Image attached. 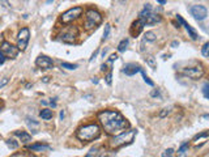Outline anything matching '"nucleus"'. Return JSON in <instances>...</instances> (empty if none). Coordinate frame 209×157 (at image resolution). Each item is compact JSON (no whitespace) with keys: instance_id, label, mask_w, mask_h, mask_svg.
<instances>
[{"instance_id":"38","label":"nucleus","mask_w":209,"mask_h":157,"mask_svg":"<svg viewBox=\"0 0 209 157\" xmlns=\"http://www.w3.org/2000/svg\"><path fill=\"white\" fill-rule=\"evenodd\" d=\"M7 83H8V77H4V78H3V81L0 83V88H3V86H4Z\"/></svg>"},{"instance_id":"21","label":"nucleus","mask_w":209,"mask_h":157,"mask_svg":"<svg viewBox=\"0 0 209 157\" xmlns=\"http://www.w3.org/2000/svg\"><path fill=\"white\" fill-rule=\"evenodd\" d=\"M144 38H145V41H148V42H154L157 38V35L154 34V31H146Z\"/></svg>"},{"instance_id":"1","label":"nucleus","mask_w":209,"mask_h":157,"mask_svg":"<svg viewBox=\"0 0 209 157\" xmlns=\"http://www.w3.org/2000/svg\"><path fill=\"white\" fill-rule=\"evenodd\" d=\"M98 120L102 128L110 135H118L129 126L128 120L116 110H103L98 113Z\"/></svg>"},{"instance_id":"35","label":"nucleus","mask_w":209,"mask_h":157,"mask_svg":"<svg viewBox=\"0 0 209 157\" xmlns=\"http://www.w3.org/2000/svg\"><path fill=\"white\" fill-rule=\"evenodd\" d=\"M118 59V55L116 54H111L110 55V58H109V62H114V60H116Z\"/></svg>"},{"instance_id":"22","label":"nucleus","mask_w":209,"mask_h":157,"mask_svg":"<svg viewBox=\"0 0 209 157\" xmlns=\"http://www.w3.org/2000/svg\"><path fill=\"white\" fill-rule=\"evenodd\" d=\"M145 60H146V64H148L149 67L152 68V69H156V68H157V63H156V60H154V58H153V56H148V58H145Z\"/></svg>"},{"instance_id":"24","label":"nucleus","mask_w":209,"mask_h":157,"mask_svg":"<svg viewBox=\"0 0 209 157\" xmlns=\"http://www.w3.org/2000/svg\"><path fill=\"white\" fill-rule=\"evenodd\" d=\"M208 131H204V132H201V133H197V135L193 138V141H197V140H200V139H206L208 138Z\"/></svg>"},{"instance_id":"18","label":"nucleus","mask_w":209,"mask_h":157,"mask_svg":"<svg viewBox=\"0 0 209 157\" xmlns=\"http://www.w3.org/2000/svg\"><path fill=\"white\" fill-rule=\"evenodd\" d=\"M39 115H41L42 119H44V120H50V119L52 118V110H50V109H43V110H41Z\"/></svg>"},{"instance_id":"2","label":"nucleus","mask_w":209,"mask_h":157,"mask_svg":"<svg viewBox=\"0 0 209 157\" xmlns=\"http://www.w3.org/2000/svg\"><path fill=\"white\" fill-rule=\"evenodd\" d=\"M76 136L81 141H93L101 136V127L98 124H96V123L82 126V127H80L77 130Z\"/></svg>"},{"instance_id":"16","label":"nucleus","mask_w":209,"mask_h":157,"mask_svg":"<svg viewBox=\"0 0 209 157\" xmlns=\"http://www.w3.org/2000/svg\"><path fill=\"white\" fill-rule=\"evenodd\" d=\"M15 135L17 136V138H20L22 143H29V141L31 140V135L25 132V131H15Z\"/></svg>"},{"instance_id":"4","label":"nucleus","mask_w":209,"mask_h":157,"mask_svg":"<svg viewBox=\"0 0 209 157\" xmlns=\"http://www.w3.org/2000/svg\"><path fill=\"white\" fill-rule=\"evenodd\" d=\"M102 22V16L96 9H88L85 13V29L90 30L94 29Z\"/></svg>"},{"instance_id":"23","label":"nucleus","mask_w":209,"mask_h":157,"mask_svg":"<svg viewBox=\"0 0 209 157\" xmlns=\"http://www.w3.org/2000/svg\"><path fill=\"white\" fill-rule=\"evenodd\" d=\"M5 143H7V145L9 147L10 149H17L18 148V143L16 140H13V139H8Z\"/></svg>"},{"instance_id":"20","label":"nucleus","mask_w":209,"mask_h":157,"mask_svg":"<svg viewBox=\"0 0 209 157\" xmlns=\"http://www.w3.org/2000/svg\"><path fill=\"white\" fill-rule=\"evenodd\" d=\"M128 38H124V39H122L120 41V43L118 44V51L119 52H123V51H125V49H127V46H128Z\"/></svg>"},{"instance_id":"14","label":"nucleus","mask_w":209,"mask_h":157,"mask_svg":"<svg viewBox=\"0 0 209 157\" xmlns=\"http://www.w3.org/2000/svg\"><path fill=\"white\" fill-rule=\"evenodd\" d=\"M140 20H143L144 25H154V24L161 21V17L158 15H154V13H149V15H146L145 17L140 18Z\"/></svg>"},{"instance_id":"32","label":"nucleus","mask_w":209,"mask_h":157,"mask_svg":"<svg viewBox=\"0 0 209 157\" xmlns=\"http://www.w3.org/2000/svg\"><path fill=\"white\" fill-rule=\"evenodd\" d=\"M208 88H209V84H208V83H205V84H204V86H203V94H204V97H205V98H209Z\"/></svg>"},{"instance_id":"41","label":"nucleus","mask_w":209,"mask_h":157,"mask_svg":"<svg viewBox=\"0 0 209 157\" xmlns=\"http://www.w3.org/2000/svg\"><path fill=\"white\" fill-rule=\"evenodd\" d=\"M178 44H179V42H178V41H174V42L171 43V46H172V47H175V46H178Z\"/></svg>"},{"instance_id":"15","label":"nucleus","mask_w":209,"mask_h":157,"mask_svg":"<svg viewBox=\"0 0 209 157\" xmlns=\"http://www.w3.org/2000/svg\"><path fill=\"white\" fill-rule=\"evenodd\" d=\"M144 22H143V20H140L138 18L137 21H135V22L132 24V26H131V34H132L133 37H136V35H138V34L141 33V30H143V28H144Z\"/></svg>"},{"instance_id":"26","label":"nucleus","mask_w":209,"mask_h":157,"mask_svg":"<svg viewBox=\"0 0 209 157\" xmlns=\"http://www.w3.org/2000/svg\"><path fill=\"white\" fill-rule=\"evenodd\" d=\"M172 154H174V149H172V148H169V149H165V151L162 152L161 156H162V157H172Z\"/></svg>"},{"instance_id":"37","label":"nucleus","mask_w":209,"mask_h":157,"mask_svg":"<svg viewBox=\"0 0 209 157\" xmlns=\"http://www.w3.org/2000/svg\"><path fill=\"white\" fill-rule=\"evenodd\" d=\"M96 157H112V156H109L107 152H101V153H99L98 156H96Z\"/></svg>"},{"instance_id":"5","label":"nucleus","mask_w":209,"mask_h":157,"mask_svg":"<svg viewBox=\"0 0 209 157\" xmlns=\"http://www.w3.org/2000/svg\"><path fill=\"white\" fill-rule=\"evenodd\" d=\"M84 9L82 7H73V8H69L68 10H65L64 13L62 15V21L64 24H68V22H72L75 21L76 18H78L81 15H82Z\"/></svg>"},{"instance_id":"43","label":"nucleus","mask_w":209,"mask_h":157,"mask_svg":"<svg viewBox=\"0 0 209 157\" xmlns=\"http://www.w3.org/2000/svg\"><path fill=\"white\" fill-rule=\"evenodd\" d=\"M63 118H64V111L62 110V111H60V119L63 120Z\"/></svg>"},{"instance_id":"30","label":"nucleus","mask_w":209,"mask_h":157,"mask_svg":"<svg viewBox=\"0 0 209 157\" xmlns=\"http://www.w3.org/2000/svg\"><path fill=\"white\" fill-rule=\"evenodd\" d=\"M170 111H171V109H170V107L162 109V111H159V118H165L166 115H169V114H170Z\"/></svg>"},{"instance_id":"39","label":"nucleus","mask_w":209,"mask_h":157,"mask_svg":"<svg viewBox=\"0 0 209 157\" xmlns=\"http://www.w3.org/2000/svg\"><path fill=\"white\" fill-rule=\"evenodd\" d=\"M5 62V56L4 55H3V52L0 51V64H3V63Z\"/></svg>"},{"instance_id":"34","label":"nucleus","mask_w":209,"mask_h":157,"mask_svg":"<svg viewBox=\"0 0 209 157\" xmlns=\"http://www.w3.org/2000/svg\"><path fill=\"white\" fill-rule=\"evenodd\" d=\"M150 96L152 97H159V92L157 90V89H154V90L150 92Z\"/></svg>"},{"instance_id":"9","label":"nucleus","mask_w":209,"mask_h":157,"mask_svg":"<svg viewBox=\"0 0 209 157\" xmlns=\"http://www.w3.org/2000/svg\"><path fill=\"white\" fill-rule=\"evenodd\" d=\"M0 51L3 52V55H4L5 58L15 59V58L18 55V51H20V50L17 49V46H13V44H10L9 42H3L1 47H0Z\"/></svg>"},{"instance_id":"44","label":"nucleus","mask_w":209,"mask_h":157,"mask_svg":"<svg viewBox=\"0 0 209 157\" xmlns=\"http://www.w3.org/2000/svg\"><path fill=\"white\" fill-rule=\"evenodd\" d=\"M158 4H162V5H163V4H166V1H165V0H158Z\"/></svg>"},{"instance_id":"42","label":"nucleus","mask_w":209,"mask_h":157,"mask_svg":"<svg viewBox=\"0 0 209 157\" xmlns=\"http://www.w3.org/2000/svg\"><path fill=\"white\" fill-rule=\"evenodd\" d=\"M101 69H102V71H106V69H107L106 64H102V65H101Z\"/></svg>"},{"instance_id":"13","label":"nucleus","mask_w":209,"mask_h":157,"mask_svg":"<svg viewBox=\"0 0 209 157\" xmlns=\"http://www.w3.org/2000/svg\"><path fill=\"white\" fill-rule=\"evenodd\" d=\"M141 69H143V68H141L140 65L135 64V63H128V64H125V67H124V73L127 76H133L137 72H140Z\"/></svg>"},{"instance_id":"3","label":"nucleus","mask_w":209,"mask_h":157,"mask_svg":"<svg viewBox=\"0 0 209 157\" xmlns=\"http://www.w3.org/2000/svg\"><path fill=\"white\" fill-rule=\"evenodd\" d=\"M137 131L136 130H128V131H123V132L115 135L114 138L110 140V147L111 148H119L122 145H125V144H131L135 139Z\"/></svg>"},{"instance_id":"12","label":"nucleus","mask_w":209,"mask_h":157,"mask_svg":"<svg viewBox=\"0 0 209 157\" xmlns=\"http://www.w3.org/2000/svg\"><path fill=\"white\" fill-rule=\"evenodd\" d=\"M176 20L179 21V22L182 24V25L184 26L185 29H187V31H188V34H190L191 38H192V39H197V37H199V35H197V33H196V30H195V29H192V26H191L190 24H188L187 21H185L184 18L182 17V16L178 15V16H176Z\"/></svg>"},{"instance_id":"25","label":"nucleus","mask_w":209,"mask_h":157,"mask_svg":"<svg viewBox=\"0 0 209 157\" xmlns=\"http://www.w3.org/2000/svg\"><path fill=\"white\" fill-rule=\"evenodd\" d=\"M140 72H141V75H143V78H144V81H145V83H146V84H148V85H150V86H153V85H154V83H153V81H152V80H150V78H149V77H148V76H146V73H145V72H144V69H141V71H140Z\"/></svg>"},{"instance_id":"10","label":"nucleus","mask_w":209,"mask_h":157,"mask_svg":"<svg viewBox=\"0 0 209 157\" xmlns=\"http://www.w3.org/2000/svg\"><path fill=\"white\" fill-rule=\"evenodd\" d=\"M183 75L187 77L192 78V80H197V78L203 77L204 69L199 65V67H190V68H183Z\"/></svg>"},{"instance_id":"33","label":"nucleus","mask_w":209,"mask_h":157,"mask_svg":"<svg viewBox=\"0 0 209 157\" xmlns=\"http://www.w3.org/2000/svg\"><path fill=\"white\" fill-rule=\"evenodd\" d=\"M12 157H35V156L30 153H17V154H13Z\"/></svg>"},{"instance_id":"27","label":"nucleus","mask_w":209,"mask_h":157,"mask_svg":"<svg viewBox=\"0 0 209 157\" xmlns=\"http://www.w3.org/2000/svg\"><path fill=\"white\" fill-rule=\"evenodd\" d=\"M110 29H111V26H110V24H106V25H105V31H103V41H105V39H107V38H109Z\"/></svg>"},{"instance_id":"29","label":"nucleus","mask_w":209,"mask_h":157,"mask_svg":"<svg viewBox=\"0 0 209 157\" xmlns=\"http://www.w3.org/2000/svg\"><path fill=\"white\" fill-rule=\"evenodd\" d=\"M63 68H67V69H76L77 64H71V63H62Z\"/></svg>"},{"instance_id":"28","label":"nucleus","mask_w":209,"mask_h":157,"mask_svg":"<svg viewBox=\"0 0 209 157\" xmlns=\"http://www.w3.org/2000/svg\"><path fill=\"white\" fill-rule=\"evenodd\" d=\"M208 49H209V43H208V42H206V43H204V44H203V49H201V54H203L205 58L209 55V52H208Z\"/></svg>"},{"instance_id":"8","label":"nucleus","mask_w":209,"mask_h":157,"mask_svg":"<svg viewBox=\"0 0 209 157\" xmlns=\"http://www.w3.org/2000/svg\"><path fill=\"white\" fill-rule=\"evenodd\" d=\"M190 13L196 18L197 21H203L208 16V9L201 4H195L190 7Z\"/></svg>"},{"instance_id":"19","label":"nucleus","mask_w":209,"mask_h":157,"mask_svg":"<svg viewBox=\"0 0 209 157\" xmlns=\"http://www.w3.org/2000/svg\"><path fill=\"white\" fill-rule=\"evenodd\" d=\"M150 10H152V5L148 3V4H145V5H144V9L140 12V15H138V17H140V18L145 17L146 15H149V13H150Z\"/></svg>"},{"instance_id":"7","label":"nucleus","mask_w":209,"mask_h":157,"mask_svg":"<svg viewBox=\"0 0 209 157\" xmlns=\"http://www.w3.org/2000/svg\"><path fill=\"white\" fill-rule=\"evenodd\" d=\"M29 39H30V31H29L28 28H22L18 31V35H17V49L21 50V51L26 50Z\"/></svg>"},{"instance_id":"40","label":"nucleus","mask_w":209,"mask_h":157,"mask_svg":"<svg viewBox=\"0 0 209 157\" xmlns=\"http://www.w3.org/2000/svg\"><path fill=\"white\" fill-rule=\"evenodd\" d=\"M97 55H98V50H97V51H96V52H94V54H93V55H91V58H90V62H93V60H94V59H96V56H97Z\"/></svg>"},{"instance_id":"6","label":"nucleus","mask_w":209,"mask_h":157,"mask_svg":"<svg viewBox=\"0 0 209 157\" xmlns=\"http://www.w3.org/2000/svg\"><path fill=\"white\" fill-rule=\"evenodd\" d=\"M60 41H63L64 43H73L78 37V29L77 26H69L68 29H65L63 31V34H60Z\"/></svg>"},{"instance_id":"11","label":"nucleus","mask_w":209,"mask_h":157,"mask_svg":"<svg viewBox=\"0 0 209 157\" xmlns=\"http://www.w3.org/2000/svg\"><path fill=\"white\" fill-rule=\"evenodd\" d=\"M35 64L42 69H52L54 68V62L46 55H39L35 59Z\"/></svg>"},{"instance_id":"45","label":"nucleus","mask_w":209,"mask_h":157,"mask_svg":"<svg viewBox=\"0 0 209 157\" xmlns=\"http://www.w3.org/2000/svg\"><path fill=\"white\" fill-rule=\"evenodd\" d=\"M3 106H4V104H3V101H0V110L3 109Z\"/></svg>"},{"instance_id":"31","label":"nucleus","mask_w":209,"mask_h":157,"mask_svg":"<svg viewBox=\"0 0 209 157\" xmlns=\"http://www.w3.org/2000/svg\"><path fill=\"white\" fill-rule=\"evenodd\" d=\"M188 149V143H184V144H182L180 145V148L178 149V153L179 154H183V153H185V151Z\"/></svg>"},{"instance_id":"17","label":"nucleus","mask_w":209,"mask_h":157,"mask_svg":"<svg viewBox=\"0 0 209 157\" xmlns=\"http://www.w3.org/2000/svg\"><path fill=\"white\" fill-rule=\"evenodd\" d=\"M51 149L48 145L46 144H33V145L29 147V151H39V152H43V151H48Z\"/></svg>"},{"instance_id":"36","label":"nucleus","mask_w":209,"mask_h":157,"mask_svg":"<svg viewBox=\"0 0 209 157\" xmlns=\"http://www.w3.org/2000/svg\"><path fill=\"white\" fill-rule=\"evenodd\" d=\"M106 83L109 84V85H111V73H107V76H106Z\"/></svg>"},{"instance_id":"46","label":"nucleus","mask_w":209,"mask_h":157,"mask_svg":"<svg viewBox=\"0 0 209 157\" xmlns=\"http://www.w3.org/2000/svg\"><path fill=\"white\" fill-rule=\"evenodd\" d=\"M180 157H187V156H185V153H183V154H182V156H180Z\"/></svg>"}]
</instances>
